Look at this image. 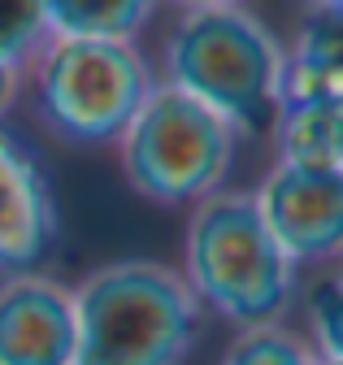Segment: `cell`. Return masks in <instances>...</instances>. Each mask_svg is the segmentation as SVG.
<instances>
[{"instance_id":"obj_1","label":"cell","mask_w":343,"mask_h":365,"mask_svg":"<svg viewBox=\"0 0 343 365\" xmlns=\"http://www.w3.org/2000/svg\"><path fill=\"white\" fill-rule=\"evenodd\" d=\"M74 296V365H183L200 339V300L179 265L117 257L88 269Z\"/></svg>"},{"instance_id":"obj_2","label":"cell","mask_w":343,"mask_h":365,"mask_svg":"<svg viewBox=\"0 0 343 365\" xmlns=\"http://www.w3.org/2000/svg\"><path fill=\"white\" fill-rule=\"evenodd\" d=\"M283 39L252 9H187L161 43V78L218 113L239 140H270L283 105Z\"/></svg>"},{"instance_id":"obj_3","label":"cell","mask_w":343,"mask_h":365,"mask_svg":"<svg viewBox=\"0 0 343 365\" xmlns=\"http://www.w3.org/2000/svg\"><path fill=\"white\" fill-rule=\"evenodd\" d=\"M179 274L196 292L200 309L218 313L235 331H248L287 317L300 269L274 244L252 192L222 187L187 209Z\"/></svg>"},{"instance_id":"obj_4","label":"cell","mask_w":343,"mask_h":365,"mask_svg":"<svg viewBox=\"0 0 343 365\" xmlns=\"http://www.w3.org/2000/svg\"><path fill=\"white\" fill-rule=\"evenodd\" d=\"M35 118L65 148H117L126 126L152 96L157 74L139 43L48 39L26 66Z\"/></svg>"},{"instance_id":"obj_5","label":"cell","mask_w":343,"mask_h":365,"mask_svg":"<svg viewBox=\"0 0 343 365\" xmlns=\"http://www.w3.org/2000/svg\"><path fill=\"white\" fill-rule=\"evenodd\" d=\"M239 135L179 87L157 83L135 122L117 140L122 178L139 200L157 209H196L226 187Z\"/></svg>"},{"instance_id":"obj_6","label":"cell","mask_w":343,"mask_h":365,"mask_svg":"<svg viewBox=\"0 0 343 365\" xmlns=\"http://www.w3.org/2000/svg\"><path fill=\"white\" fill-rule=\"evenodd\" d=\"M256 213L270 226L274 244L287 261L300 265H326L343 257V170H309V165H283L274 161L261 182L252 187Z\"/></svg>"},{"instance_id":"obj_7","label":"cell","mask_w":343,"mask_h":365,"mask_svg":"<svg viewBox=\"0 0 343 365\" xmlns=\"http://www.w3.org/2000/svg\"><path fill=\"white\" fill-rule=\"evenodd\" d=\"M74 296L39 269L0 279V365H74Z\"/></svg>"},{"instance_id":"obj_8","label":"cell","mask_w":343,"mask_h":365,"mask_svg":"<svg viewBox=\"0 0 343 365\" xmlns=\"http://www.w3.org/2000/svg\"><path fill=\"white\" fill-rule=\"evenodd\" d=\"M61 209L53 182L31 148L0 126V274H22L44 261L57 240Z\"/></svg>"},{"instance_id":"obj_9","label":"cell","mask_w":343,"mask_h":365,"mask_svg":"<svg viewBox=\"0 0 343 365\" xmlns=\"http://www.w3.org/2000/svg\"><path fill=\"white\" fill-rule=\"evenodd\" d=\"M283 48V101L343 105V5L309 9Z\"/></svg>"},{"instance_id":"obj_10","label":"cell","mask_w":343,"mask_h":365,"mask_svg":"<svg viewBox=\"0 0 343 365\" xmlns=\"http://www.w3.org/2000/svg\"><path fill=\"white\" fill-rule=\"evenodd\" d=\"M274 161L330 170L343 161V105L322 101H283L270 126ZM343 170V165H339Z\"/></svg>"},{"instance_id":"obj_11","label":"cell","mask_w":343,"mask_h":365,"mask_svg":"<svg viewBox=\"0 0 343 365\" xmlns=\"http://www.w3.org/2000/svg\"><path fill=\"white\" fill-rule=\"evenodd\" d=\"M161 0H44L53 39H122L135 43Z\"/></svg>"},{"instance_id":"obj_12","label":"cell","mask_w":343,"mask_h":365,"mask_svg":"<svg viewBox=\"0 0 343 365\" xmlns=\"http://www.w3.org/2000/svg\"><path fill=\"white\" fill-rule=\"evenodd\" d=\"M218 365H322V356L287 322H270V327L235 331L231 344L222 348Z\"/></svg>"},{"instance_id":"obj_13","label":"cell","mask_w":343,"mask_h":365,"mask_svg":"<svg viewBox=\"0 0 343 365\" xmlns=\"http://www.w3.org/2000/svg\"><path fill=\"white\" fill-rule=\"evenodd\" d=\"M53 39L44 0H0V61L26 74V66Z\"/></svg>"},{"instance_id":"obj_14","label":"cell","mask_w":343,"mask_h":365,"mask_svg":"<svg viewBox=\"0 0 343 365\" xmlns=\"http://www.w3.org/2000/svg\"><path fill=\"white\" fill-rule=\"evenodd\" d=\"M305 339L322 361H343V274L313 283L309 292V331Z\"/></svg>"},{"instance_id":"obj_15","label":"cell","mask_w":343,"mask_h":365,"mask_svg":"<svg viewBox=\"0 0 343 365\" xmlns=\"http://www.w3.org/2000/svg\"><path fill=\"white\" fill-rule=\"evenodd\" d=\"M22 87H26V74L22 70H14V66H5L0 61V122L9 118V109L18 105V96H22Z\"/></svg>"},{"instance_id":"obj_16","label":"cell","mask_w":343,"mask_h":365,"mask_svg":"<svg viewBox=\"0 0 343 365\" xmlns=\"http://www.w3.org/2000/svg\"><path fill=\"white\" fill-rule=\"evenodd\" d=\"M161 5H179V14H187V9H248L252 0H161Z\"/></svg>"},{"instance_id":"obj_17","label":"cell","mask_w":343,"mask_h":365,"mask_svg":"<svg viewBox=\"0 0 343 365\" xmlns=\"http://www.w3.org/2000/svg\"><path fill=\"white\" fill-rule=\"evenodd\" d=\"M313 9H334V5H343V0H309Z\"/></svg>"},{"instance_id":"obj_18","label":"cell","mask_w":343,"mask_h":365,"mask_svg":"<svg viewBox=\"0 0 343 365\" xmlns=\"http://www.w3.org/2000/svg\"><path fill=\"white\" fill-rule=\"evenodd\" d=\"M322 365H343V361H322Z\"/></svg>"},{"instance_id":"obj_19","label":"cell","mask_w":343,"mask_h":365,"mask_svg":"<svg viewBox=\"0 0 343 365\" xmlns=\"http://www.w3.org/2000/svg\"><path fill=\"white\" fill-rule=\"evenodd\" d=\"M339 165H343V161H339Z\"/></svg>"}]
</instances>
